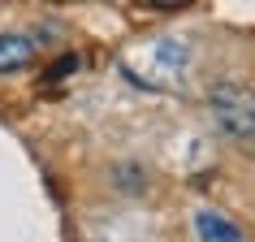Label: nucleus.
Wrapping results in <instances>:
<instances>
[{"mask_svg":"<svg viewBox=\"0 0 255 242\" xmlns=\"http://www.w3.org/2000/svg\"><path fill=\"white\" fill-rule=\"evenodd\" d=\"M35 39L22 35V30H4L0 35V74H22V69L35 65Z\"/></svg>","mask_w":255,"mask_h":242,"instance_id":"obj_3","label":"nucleus"},{"mask_svg":"<svg viewBox=\"0 0 255 242\" xmlns=\"http://www.w3.org/2000/svg\"><path fill=\"white\" fill-rule=\"evenodd\" d=\"M186 69H190V43L177 39V35L147 39L143 48H134L121 61V74L134 87H147V91H177Z\"/></svg>","mask_w":255,"mask_h":242,"instance_id":"obj_1","label":"nucleus"},{"mask_svg":"<svg viewBox=\"0 0 255 242\" xmlns=\"http://www.w3.org/2000/svg\"><path fill=\"white\" fill-rule=\"evenodd\" d=\"M195 238L199 242H247V234H242L225 212L199 208V212H195Z\"/></svg>","mask_w":255,"mask_h":242,"instance_id":"obj_4","label":"nucleus"},{"mask_svg":"<svg viewBox=\"0 0 255 242\" xmlns=\"http://www.w3.org/2000/svg\"><path fill=\"white\" fill-rule=\"evenodd\" d=\"M151 4H182V0H151Z\"/></svg>","mask_w":255,"mask_h":242,"instance_id":"obj_6","label":"nucleus"},{"mask_svg":"<svg viewBox=\"0 0 255 242\" xmlns=\"http://www.w3.org/2000/svg\"><path fill=\"white\" fill-rule=\"evenodd\" d=\"M69 69H78V56H65L61 65H52V74H48V78H61V74H69Z\"/></svg>","mask_w":255,"mask_h":242,"instance_id":"obj_5","label":"nucleus"},{"mask_svg":"<svg viewBox=\"0 0 255 242\" xmlns=\"http://www.w3.org/2000/svg\"><path fill=\"white\" fill-rule=\"evenodd\" d=\"M208 113L216 130L234 143H255V91L242 82H216L208 91Z\"/></svg>","mask_w":255,"mask_h":242,"instance_id":"obj_2","label":"nucleus"}]
</instances>
